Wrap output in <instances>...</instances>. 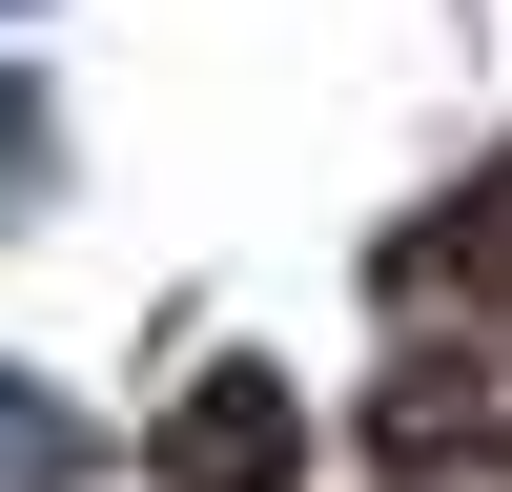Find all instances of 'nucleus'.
<instances>
[{
  "label": "nucleus",
  "mask_w": 512,
  "mask_h": 492,
  "mask_svg": "<svg viewBox=\"0 0 512 492\" xmlns=\"http://www.w3.org/2000/svg\"><path fill=\"white\" fill-rule=\"evenodd\" d=\"M185 492H287V390H267V369H205V410H185Z\"/></svg>",
  "instance_id": "nucleus-1"
},
{
  "label": "nucleus",
  "mask_w": 512,
  "mask_h": 492,
  "mask_svg": "<svg viewBox=\"0 0 512 492\" xmlns=\"http://www.w3.org/2000/svg\"><path fill=\"white\" fill-rule=\"evenodd\" d=\"M0 492H82V431H62V390H21V369H0Z\"/></svg>",
  "instance_id": "nucleus-2"
},
{
  "label": "nucleus",
  "mask_w": 512,
  "mask_h": 492,
  "mask_svg": "<svg viewBox=\"0 0 512 492\" xmlns=\"http://www.w3.org/2000/svg\"><path fill=\"white\" fill-rule=\"evenodd\" d=\"M41 144H62V123H41V82H0V226L41 205Z\"/></svg>",
  "instance_id": "nucleus-3"
},
{
  "label": "nucleus",
  "mask_w": 512,
  "mask_h": 492,
  "mask_svg": "<svg viewBox=\"0 0 512 492\" xmlns=\"http://www.w3.org/2000/svg\"><path fill=\"white\" fill-rule=\"evenodd\" d=\"M0 21H21V0H0Z\"/></svg>",
  "instance_id": "nucleus-4"
}]
</instances>
